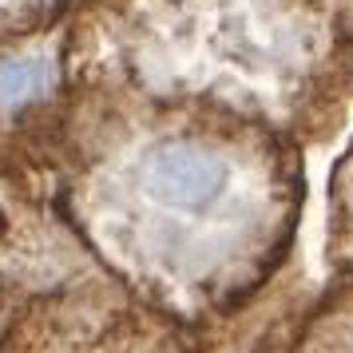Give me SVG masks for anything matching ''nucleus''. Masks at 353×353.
Listing matches in <instances>:
<instances>
[{"label":"nucleus","instance_id":"obj_1","mask_svg":"<svg viewBox=\"0 0 353 353\" xmlns=\"http://www.w3.org/2000/svg\"><path fill=\"white\" fill-rule=\"evenodd\" d=\"M147 191L171 207H207L223 191L226 167L203 147H163L147 159Z\"/></svg>","mask_w":353,"mask_h":353},{"label":"nucleus","instance_id":"obj_2","mask_svg":"<svg viewBox=\"0 0 353 353\" xmlns=\"http://www.w3.org/2000/svg\"><path fill=\"white\" fill-rule=\"evenodd\" d=\"M44 80V64H0V103H17Z\"/></svg>","mask_w":353,"mask_h":353}]
</instances>
